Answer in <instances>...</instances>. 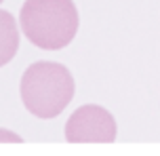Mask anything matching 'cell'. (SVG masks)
<instances>
[{
  "label": "cell",
  "mask_w": 160,
  "mask_h": 156,
  "mask_svg": "<svg viewBox=\"0 0 160 156\" xmlns=\"http://www.w3.org/2000/svg\"><path fill=\"white\" fill-rule=\"evenodd\" d=\"M21 32L38 49H63L78 32L76 4L72 0H25L21 7Z\"/></svg>",
  "instance_id": "1"
},
{
  "label": "cell",
  "mask_w": 160,
  "mask_h": 156,
  "mask_svg": "<svg viewBox=\"0 0 160 156\" xmlns=\"http://www.w3.org/2000/svg\"><path fill=\"white\" fill-rule=\"evenodd\" d=\"M21 101L30 114L55 118L74 97V78L70 70L55 61H36L21 76Z\"/></svg>",
  "instance_id": "2"
},
{
  "label": "cell",
  "mask_w": 160,
  "mask_h": 156,
  "mask_svg": "<svg viewBox=\"0 0 160 156\" xmlns=\"http://www.w3.org/2000/svg\"><path fill=\"white\" fill-rule=\"evenodd\" d=\"M19 49L17 21L8 11H0V68L15 57Z\"/></svg>",
  "instance_id": "4"
},
{
  "label": "cell",
  "mask_w": 160,
  "mask_h": 156,
  "mask_svg": "<svg viewBox=\"0 0 160 156\" xmlns=\"http://www.w3.org/2000/svg\"><path fill=\"white\" fill-rule=\"evenodd\" d=\"M65 139L70 143H112L116 141V120L105 108L87 103L68 118Z\"/></svg>",
  "instance_id": "3"
},
{
  "label": "cell",
  "mask_w": 160,
  "mask_h": 156,
  "mask_svg": "<svg viewBox=\"0 0 160 156\" xmlns=\"http://www.w3.org/2000/svg\"><path fill=\"white\" fill-rule=\"evenodd\" d=\"M0 2H2V0H0Z\"/></svg>",
  "instance_id": "5"
}]
</instances>
